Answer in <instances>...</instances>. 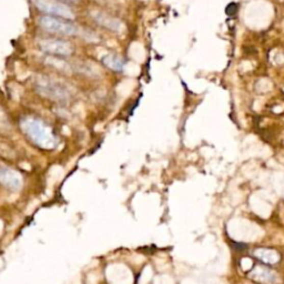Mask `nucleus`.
<instances>
[{"label":"nucleus","instance_id":"f257e3e1","mask_svg":"<svg viewBox=\"0 0 284 284\" xmlns=\"http://www.w3.org/2000/svg\"><path fill=\"white\" fill-rule=\"evenodd\" d=\"M21 127L31 140L37 144H39V146L48 148V146H51V142H54L51 132H50L49 128L45 123H42L40 120L27 118L21 122Z\"/></svg>","mask_w":284,"mask_h":284},{"label":"nucleus","instance_id":"f03ea898","mask_svg":"<svg viewBox=\"0 0 284 284\" xmlns=\"http://www.w3.org/2000/svg\"><path fill=\"white\" fill-rule=\"evenodd\" d=\"M39 26L46 30L47 33L61 35V36H73L78 33V27L67 19L57 18L53 16H43L39 19Z\"/></svg>","mask_w":284,"mask_h":284},{"label":"nucleus","instance_id":"7ed1b4c3","mask_svg":"<svg viewBox=\"0 0 284 284\" xmlns=\"http://www.w3.org/2000/svg\"><path fill=\"white\" fill-rule=\"evenodd\" d=\"M34 4L38 10L45 12L48 16L67 19V20H72L75 17L70 7L58 0H34Z\"/></svg>","mask_w":284,"mask_h":284},{"label":"nucleus","instance_id":"20e7f679","mask_svg":"<svg viewBox=\"0 0 284 284\" xmlns=\"http://www.w3.org/2000/svg\"><path fill=\"white\" fill-rule=\"evenodd\" d=\"M37 89L42 96L56 100H66L69 98V90L67 86L55 79L41 77L37 80Z\"/></svg>","mask_w":284,"mask_h":284},{"label":"nucleus","instance_id":"39448f33","mask_svg":"<svg viewBox=\"0 0 284 284\" xmlns=\"http://www.w3.org/2000/svg\"><path fill=\"white\" fill-rule=\"evenodd\" d=\"M41 51L55 57H69L73 54V46L69 41L57 38H43L38 41Z\"/></svg>","mask_w":284,"mask_h":284},{"label":"nucleus","instance_id":"423d86ee","mask_svg":"<svg viewBox=\"0 0 284 284\" xmlns=\"http://www.w3.org/2000/svg\"><path fill=\"white\" fill-rule=\"evenodd\" d=\"M91 17L94 21H96L99 26L108 29L113 33H122L124 30V24L120 20V19L112 17L107 12L102 11H91Z\"/></svg>","mask_w":284,"mask_h":284},{"label":"nucleus","instance_id":"0eeeda50","mask_svg":"<svg viewBox=\"0 0 284 284\" xmlns=\"http://www.w3.org/2000/svg\"><path fill=\"white\" fill-rule=\"evenodd\" d=\"M251 280L259 282L261 284H277L280 283V276L274 270L268 267L256 266L253 270H251L249 273Z\"/></svg>","mask_w":284,"mask_h":284},{"label":"nucleus","instance_id":"6e6552de","mask_svg":"<svg viewBox=\"0 0 284 284\" xmlns=\"http://www.w3.org/2000/svg\"><path fill=\"white\" fill-rule=\"evenodd\" d=\"M0 181L4 186L11 189V190H17L21 187L20 176L17 174V172L8 168H0Z\"/></svg>","mask_w":284,"mask_h":284},{"label":"nucleus","instance_id":"1a4fd4ad","mask_svg":"<svg viewBox=\"0 0 284 284\" xmlns=\"http://www.w3.org/2000/svg\"><path fill=\"white\" fill-rule=\"evenodd\" d=\"M101 62H102L107 68H109L110 70L115 72H122L125 67V61L122 57L112 53L106 54L105 56H102Z\"/></svg>","mask_w":284,"mask_h":284},{"label":"nucleus","instance_id":"9d476101","mask_svg":"<svg viewBox=\"0 0 284 284\" xmlns=\"http://www.w3.org/2000/svg\"><path fill=\"white\" fill-rule=\"evenodd\" d=\"M254 255L260 260L261 262L266 264H276L281 260V256L279 252L272 250V249H264L260 248L254 250Z\"/></svg>","mask_w":284,"mask_h":284},{"label":"nucleus","instance_id":"9b49d317","mask_svg":"<svg viewBox=\"0 0 284 284\" xmlns=\"http://www.w3.org/2000/svg\"><path fill=\"white\" fill-rule=\"evenodd\" d=\"M62 2H69V3H74V2H77V0H62Z\"/></svg>","mask_w":284,"mask_h":284}]
</instances>
